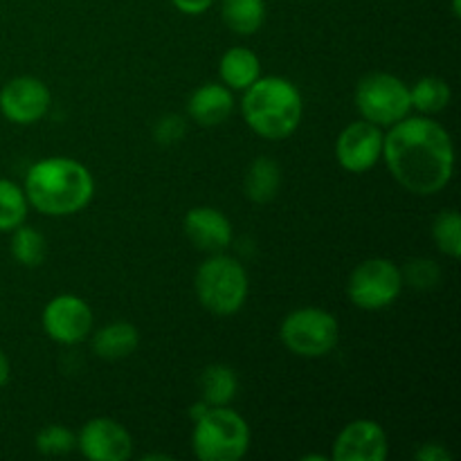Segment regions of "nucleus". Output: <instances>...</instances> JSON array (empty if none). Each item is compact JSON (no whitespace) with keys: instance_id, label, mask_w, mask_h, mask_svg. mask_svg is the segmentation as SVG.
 <instances>
[{"instance_id":"15","label":"nucleus","mask_w":461,"mask_h":461,"mask_svg":"<svg viewBox=\"0 0 461 461\" xmlns=\"http://www.w3.org/2000/svg\"><path fill=\"white\" fill-rule=\"evenodd\" d=\"M187 111L201 126H219L232 115L234 97L225 84H203L189 97Z\"/></svg>"},{"instance_id":"20","label":"nucleus","mask_w":461,"mask_h":461,"mask_svg":"<svg viewBox=\"0 0 461 461\" xmlns=\"http://www.w3.org/2000/svg\"><path fill=\"white\" fill-rule=\"evenodd\" d=\"M237 374H234L228 365H210V367L201 374L203 401H205L207 405H212V408L232 403L234 396H237Z\"/></svg>"},{"instance_id":"9","label":"nucleus","mask_w":461,"mask_h":461,"mask_svg":"<svg viewBox=\"0 0 461 461\" xmlns=\"http://www.w3.org/2000/svg\"><path fill=\"white\" fill-rule=\"evenodd\" d=\"M43 329L59 345H79L93 329V311L81 297L57 295L43 309Z\"/></svg>"},{"instance_id":"13","label":"nucleus","mask_w":461,"mask_h":461,"mask_svg":"<svg viewBox=\"0 0 461 461\" xmlns=\"http://www.w3.org/2000/svg\"><path fill=\"white\" fill-rule=\"evenodd\" d=\"M387 435L376 421L358 419L345 426L333 444L336 461H383L387 457Z\"/></svg>"},{"instance_id":"17","label":"nucleus","mask_w":461,"mask_h":461,"mask_svg":"<svg viewBox=\"0 0 461 461\" xmlns=\"http://www.w3.org/2000/svg\"><path fill=\"white\" fill-rule=\"evenodd\" d=\"M219 72L228 88L246 90L261 77L259 57L248 48H232L221 57Z\"/></svg>"},{"instance_id":"24","label":"nucleus","mask_w":461,"mask_h":461,"mask_svg":"<svg viewBox=\"0 0 461 461\" xmlns=\"http://www.w3.org/2000/svg\"><path fill=\"white\" fill-rule=\"evenodd\" d=\"M432 237H435L437 248L450 259L461 257V216L457 210H444L437 214L432 223Z\"/></svg>"},{"instance_id":"10","label":"nucleus","mask_w":461,"mask_h":461,"mask_svg":"<svg viewBox=\"0 0 461 461\" xmlns=\"http://www.w3.org/2000/svg\"><path fill=\"white\" fill-rule=\"evenodd\" d=\"M52 95L36 77H16L0 90V113L14 124H36L48 113Z\"/></svg>"},{"instance_id":"27","label":"nucleus","mask_w":461,"mask_h":461,"mask_svg":"<svg viewBox=\"0 0 461 461\" xmlns=\"http://www.w3.org/2000/svg\"><path fill=\"white\" fill-rule=\"evenodd\" d=\"M156 140L160 144H176L180 142V138L185 135V120L178 115H165L160 122L156 124V131H153Z\"/></svg>"},{"instance_id":"11","label":"nucleus","mask_w":461,"mask_h":461,"mask_svg":"<svg viewBox=\"0 0 461 461\" xmlns=\"http://www.w3.org/2000/svg\"><path fill=\"white\" fill-rule=\"evenodd\" d=\"M383 140L385 135L376 124L367 120L354 122L338 138V162L342 169L351 171V174H365L383 158Z\"/></svg>"},{"instance_id":"23","label":"nucleus","mask_w":461,"mask_h":461,"mask_svg":"<svg viewBox=\"0 0 461 461\" xmlns=\"http://www.w3.org/2000/svg\"><path fill=\"white\" fill-rule=\"evenodd\" d=\"M410 99L421 113H439L448 106L450 88L439 77H423L410 88Z\"/></svg>"},{"instance_id":"16","label":"nucleus","mask_w":461,"mask_h":461,"mask_svg":"<svg viewBox=\"0 0 461 461\" xmlns=\"http://www.w3.org/2000/svg\"><path fill=\"white\" fill-rule=\"evenodd\" d=\"M140 345V333L129 322H111L99 329L93 338V351L104 360H122L133 354Z\"/></svg>"},{"instance_id":"25","label":"nucleus","mask_w":461,"mask_h":461,"mask_svg":"<svg viewBox=\"0 0 461 461\" xmlns=\"http://www.w3.org/2000/svg\"><path fill=\"white\" fill-rule=\"evenodd\" d=\"M77 448V437L63 426H48L36 435V450L45 457H57V455H68Z\"/></svg>"},{"instance_id":"6","label":"nucleus","mask_w":461,"mask_h":461,"mask_svg":"<svg viewBox=\"0 0 461 461\" xmlns=\"http://www.w3.org/2000/svg\"><path fill=\"white\" fill-rule=\"evenodd\" d=\"M356 106L360 115L376 126H394L408 117L412 108L410 88L390 72H372L356 88Z\"/></svg>"},{"instance_id":"31","label":"nucleus","mask_w":461,"mask_h":461,"mask_svg":"<svg viewBox=\"0 0 461 461\" xmlns=\"http://www.w3.org/2000/svg\"><path fill=\"white\" fill-rule=\"evenodd\" d=\"M142 459H144V461H151V459H165V461H171L169 455H144Z\"/></svg>"},{"instance_id":"3","label":"nucleus","mask_w":461,"mask_h":461,"mask_svg":"<svg viewBox=\"0 0 461 461\" xmlns=\"http://www.w3.org/2000/svg\"><path fill=\"white\" fill-rule=\"evenodd\" d=\"M241 111L257 135L266 140H284L300 126L304 104L300 90L288 79L259 77L250 88H246Z\"/></svg>"},{"instance_id":"22","label":"nucleus","mask_w":461,"mask_h":461,"mask_svg":"<svg viewBox=\"0 0 461 461\" xmlns=\"http://www.w3.org/2000/svg\"><path fill=\"white\" fill-rule=\"evenodd\" d=\"M27 196L16 183L0 178V232H12L25 223Z\"/></svg>"},{"instance_id":"18","label":"nucleus","mask_w":461,"mask_h":461,"mask_svg":"<svg viewBox=\"0 0 461 461\" xmlns=\"http://www.w3.org/2000/svg\"><path fill=\"white\" fill-rule=\"evenodd\" d=\"M282 185V169L270 158H257L248 169L243 189L246 196L255 203H268L277 196V189Z\"/></svg>"},{"instance_id":"29","label":"nucleus","mask_w":461,"mask_h":461,"mask_svg":"<svg viewBox=\"0 0 461 461\" xmlns=\"http://www.w3.org/2000/svg\"><path fill=\"white\" fill-rule=\"evenodd\" d=\"M171 3H174L178 12L187 14V16H201V14H205L212 7L214 0H171Z\"/></svg>"},{"instance_id":"30","label":"nucleus","mask_w":461,"mask_h":461,"mask_svg":"<svg viewBox=\"0 0 461 461\" xmlns=\"http://www.w3.org/2000/svg\"><path fill=\"white\" fill-rule=\"evenodd\" d=\"M9 376H12V365H9V358L5 356V351L0 349V387L7 385Z\"/></svg>"},{"instance_id":"2","label":"nucleus","mask_w":461,"mask_h":461,"mask_svg":"<svg viewBox=\"0 0 461 461\" xmlns=\"http://www.w3.org/2000/svg\"><path fill=\"white\" fill-rule=\"evenodd\" d=\"M27 203L41 214L70 216L84 210L95 194V180L72 158H48L30 167L25 176Z\"/></svg>"},{"instance_id":"21","label":"nucleus","mask_w":461,"mask_h":461,"mask_svg":"<svg viewBox=\"0 0 461 461\" xmlns=\"http://www.w3.org/2000/svg\"><path fill=\"white\" fill-rule=\"evenodd\" d=\"M12 257L25 268H36L43 264L45 252H48V243L45 237L36 228L30 225H18L12 230Z\"/></svg>"},{"instance_id":"8","label":"nucleus","mask_w":461,"mask_h":461,"mask_svg":"<svg viewBox=\"0 0 461 461\" xmlns=\"http://www.w3.org/2000/svg\"><path fill=\"white\" fill-rule=\"evenodd\" d=\"M403 291V273L390 259H367L356 266L347 282V295L358 309L381 311L394 304Z\"/></svg>"},{"instance_id":"32","label":"nucleus","mask_w":461,"mask_h":461,"mask_svg":"<svg viewBox=\"0 0 461 461\" xmlns=\"http://www.w3.org/2000/svg\"><path fill=\"white\" fill-rule=\"evenodd\" d=\"M453 12H455V16H457L459 18V0H453Z\"/></svg>"},{"instance_id":"14","label":"nucleus","mask_w":461,"mask_h":461,"mask_svg":"<svg viewBox=\"0 0 461 461\" xmlns=\"http://www.w3.org/2000/svg\"><path fill=\"white\" fill-rule=\"evenodd\" d=\"M185 234L198 250L219 255L232 243V223L216 207H194L185 216Z\"/></svg>"},{"instance_id":"19","label":"nucleus","mask_w":461,"mask_h":461,"mask_svg":"<svg viewBox=\"0 0 461 461\" xmlns=\"http://www.w3.org/2000/svg\"><path fill=\"white\" fill-rule=\"evenodd\" d=\"M221 16H223L225 25L230 30L237 32V34L250 36L264 25L266 3L264 0H223Z\"/></svg>"},{"instance_id":"26","label":"nucleus","mask_w":461,"mask_h":461,"mask_svg":"<svg viewBox=\"0 0 461 461\" xmlns=\"http://www.w3.org/2000/svg\"><path fill=\"white\" fill-rule=\"evenodd\" d=\"M405 279L417 288H430L435 286L437 279H439V268H437L435 261L430 259H414L405 266L403 282Z\"/></svg>"},{"instance_id":"5","label":"nucleus","mask_w":461,"mask_h":461,"mask_svg":"<svg viewBox=\"0 0 461 461\" xmlns=\"http://www.w3.org/2000/svg\"><path fill=\"white\" fill-rule=\"evenodd\" d=\"M194 286H196L198 300L210 313L234 315L246 304L250 284H248L246 268L237 259L219 252L203 261Z\"/></svg>"},{"instance_id":"28","label":"nucleus","mask_w":461,"mask_h":461,"mask_svg":"<svg viewBox=\"0 0 461 461\" xmlns=\"http://www.w3.org/2000/svg\"><path fill=\"white\" fill-rule=\"evenodd\" d=\"M414 459L417 461H450L453 459V455H450L441 444H423L421 448L417 450V455H414Z\"/></svg>"},{"instance_id":"4","label":"nucleus","mask_w":461,"mask_h":461,"mask_svg":"<svg viewBox=\"0 0 461 461\" xmlns=\"http://www.w3.org/2000/svg\"><path fill=\"white\" fill-rule=\"evenodd\" d=\"M194 453L201 461H237L250 448V428L234 410L219 405L196 419Z\"/></svg>"},{"instance_id":"1","label":"nucleus","mask_w":461,"mask_h":461,"mask_svg":"<svg viewBox=\"0 0 461 461\" xmlns=\"http://www.w3.org/2000/svg\"><path fill=\"white\" fill-rule=\"evenodd\" d=\"M383 158L401 187L417 196L441 192L453 178L450 133L435 120L403 117L383 140Z\"/></svg>"},{"instance_id":"7","label":"nucleus","mask_w":461,"mask_h":461,"mask_svg":"<svg viewBox=\"0 0 461 461\" xmlns=\"http://www.w3.org/2000/svg\"><path fill=\"white\" fill-rule=\"evenodd\" d=\"M338 320L315 306L293 311L282 322V342L302 358H322L338 345Z\"/></svg>"},{"instance_id":"12","label":"nucleus","mask_w":461,"mask_h":461,"mask_svg":"<svg viewBox=\"0 0 461 461\" xmlns=\"http://www.w3.org/2000/svg\"><path fill=\"white\" fill-rule=\"evenodd\" d=\"M77 448L90 461H126L133 455V439L113 419H90L77 437Z\"/></svg>"}]
</instances>
